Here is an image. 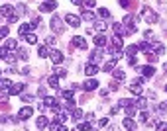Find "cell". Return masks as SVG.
Returning <instances> with one entry per match:
<instances>
[{
	"mask_svg": "<svg viewBox=\"0 0 167 131\" xmlns=\"http://www.w3.org/2000/svg\"><path fill=\"white\" fill-rule=\"evenodd\" d=\"M142 14H144V20H146L148 24H157V22H159V16H157V14H155L154 10H149L148 6L142 10Z\"/></svg>",
	"mask_w": 167,
	"mask_h": 131,
	"instance_id": "6da1fadb",
	"label": "cell"
},
{
	"mask_svg": "<svg viewBox=\"0 0 167 131\" xmlns=\"http://www.w3.org/2000/svg\"><path fill=\"white\" fill-rule=\"evenodd\" d=\"M65 24L71 26V27H79L81 26V18L75 16V14H67V16H65Z\"/></svg>",
	"mask_w": 167,
	"mask_h": 131,
	"instance_id": "7a4b0ae2",
	"label": "cell"
},
{
	"mask_svg": "<svg viewBox=\"0 0 167 131\" xmlns=\"http://www.w3.org/2000/svg\"><path fill=\"white\" fill-rule=\"evenodd\" d=\"M57 8V2L55 0H45V2L39 4V12H53Z\"/></svg>",
	"mask_w": 167,
	"mask_h": 131,
	"instance_id": "3957f363",
	"label": "cell"
},
{
	"mask_svg": "<svg viewBox=\"0 0 167 131\" xmlns=\"http://www.w3.org/2000/svg\"><path fill=\"white\" fill-rule=\"evenodd\" d=\"M49 57H51L53 65H61V61H63V53H61L59 49H51V53H49Z\"/></svg>",
	"mask_w": 167,
	"mask_h": 131,
	"instance_id": "277c9868",
	"label": "cell"
},
{
	"mask_svg": "<svg viewBox=\"0 0 167 131\" xmlns=\"http://www.w3.org/2000/svg\"><path fill=\"white\" fill-rule=\"evenodd\" d=\"M73 47H79V49H86V47H89V43H86V39H83L81 35H75V37H73Z\"/></svg>",
	"mask_w": 167,
	"mask_h": 131,
	"instance_id": "5b68a950",
	"label": "cell"
},
{
	"mask_svg": "<svg viewBox=\"0 0 167 131\" xmlns=\"http://www.w3.org/2000/svg\"><path fill=\"white\" fill-rule=\"evenodd\" d=\"M32 115H34V110H32L30 106H24V108L20 110L18 118H20V119H28V118H32Z\"/></svg>",
	"mask_w": 167,
	"mask_h": 131,
	"instance_id": "8992f818",
	"label": "cell"
},
{
	"mask_svg": "<svg viewBox=\"0 0 167 131\" xmlns=\"http://www.w3.org/2000/svg\"><path fill=\"white\" fill-rule=\"evenodd\" d=\"M51 30L57 32V33H61V32H63V24H61V20H59V18H53V20H51Z\"/></svg>",
	"mask_w": 167,
	"mask_h": 131,
	"instance_id": "52a82bcc",
	"label": "cell"
},
{
	"mask_svg": "<svg viewBox=\"0 0 167 131\" xmlns=\"http://www.w3.org/2000/svg\"><path fill=\"white\" fill-rule=\"evenodd\" d=\"M97 72H98V67H97V65H86V67H85V75L86 76H94V75H97Z\"/></svg>",
	"mask_w": 167,
	"mask_h": 131,
	"instance_id": "ba28073f",
	"label": "cell"
},
{
	"mask_svg": "<svg viewBox=\"0 0 167 131\" xmlns=\"http://www.w3.org/2000/svg\"><path fill=\"white\" fill-rule=\"evenodd\" d=\"M0 14H2V16H4V18H10V16H12V14H14V8H12V6H10V4H4V6H2V8H0Z\"/></svg>",
	"mask_w": 167,
	"mask_h": 131,
	"instance_id": "9c48e42d",
	"label": "cell"
},
{
	"mask_svg": "<svg viewBox=\"0 0 167 131\" xmlns=\"http://www.w3.org/2000/svg\"><path fill=\"white\" fill-rule=\"evenodd\" d=\"M43 106H51V108H59L57 100L53 96H43Z\"/></svg>",
	"mask_w": 167,
	"mask_h": 131,
	"instance_id": "30bf717a",
	"label": "cell"
},
{
	"mask_svg": "<svg viewBox=\"0 0 167 131\" xmlns=\"http://www.w3.org/2000/svg\"><path fill=\"white\" fill-rule=\"evenodd\" d=\"M106 43H108V39L104 37V35H94V45H97V47H104L106 45Z\"/></svg>",
	"mask_w": 167,
	"mask_h": 131,
	"instance_id": "8fae6325",
	"label": "cell"
},
{
	"mask_svg": "<svg viewBox=\"0 0 167 131\" xmlns=\"http://www.w3.org/2000/svg\"><path fill=\"white\" fill-rule=\"evenodd\" d=\"M49 53H51V49H49L47 45H39V49H38V55L41 57V59H45V57H49Z\"/></svg>",
	"mask_w": 167,
	"mask_h": 131,
	"instance_id": "7c38bea8",
	"label": "cell"
},
{
	"mask_svg": "<svg viewBox=\"0 0 167 131\" xmlns=\"http://www.w3.org/2000/svg\"><path fill=\"white\" fill-rule=\"evenodd\" d=\"M97 86H98V82H97V80H92V78H91V80H85L83 88H85L86 92H91V90H94V88H97Z\"/></svg>",
	"mask_w": 167,
	"mask_h": 131,
	"instance_id": "4fadbf2b",
	"label": "cell"
},
{
	"mask_svg": "<svg viewBox=\"0 0 167 131\" xmlns=\"http://www.w3.org/2000/svg\"><path fill=\"white\" fill-rule=\"evenodd\" d=\"M112 30H114V33H116V35H126L124 26H122V24H118V22H116V24H112Z\"/></svg>",
	"mask_w": 167,
	"mask_h": 131,
	"instance_id": "5bb4252c",
	"label": "cell"
},
{
	"mask_svg": "<svg viewBox=\"0 0 167 131\" xmlns=\"http://www.w3.org/2000/svg\"><path fill=\"white\" fill-rule=\"evenodd\" d=\"M22 90H24V84H22V82H20V84H14V86H12V88L8 90V94H10V96H16V94H20Z\"/></svg>",
	"mask_w": 167,
	"mask_h": 131,
	"instance_id": "9a60e30c",
	"label": "cell"
},
{
	"mask_svg": "<svg viewBox=\"0 0 167 131\" xmlns=\"http://www.w3.org/2000/svg\"><path fill=\"white\" fill-rule=\"evenodd\" d=\"M142 72H144V76H146V78H151V76L155 75V69L151 67V65H148V67H144V69H142Z\"/></svg>",
	"mask_w": 167,
	"mask_h": 131,
	"instance_id": "2e32d148",
	"label": "cell"
},
{
	"mask_svg": "<svg viewBox=\"0 0 167 131\" xmlns=\"http://www.w3.org/2000/svg\"><path fill=\"white\" fill-rule=\"evenodd\" d=\"M10 88H12L10 78H0V90H10Z\"/></svg>",
	"mask_w": 167,
	"mask_h": 131,
	"instance_id": "e0dca14e",
	"label": "cell"
},
{
	"mask_svg": "<svg viewBox=\"0 0 167 131\" xmlns=\"http://www.w3.org/2000/svg\"><path fill=\"white\" fill-rule=\"evenodd\" d=\"M30 32H32V24H22L20 26V35H22V37H26Z\"/></svg>",
	"mask_w": 167,
	"mask_h": 131,
	"instance_id": "ac0fdd59",
	"label": "cell"
},
{
	"mask_svg": "<svg viewBox=\"0 0 167 131\" xmlns=\"http://www.w3.org/2000/svg\"><path fill=\"white\" fill-rule=\"evenodd\" d=\"M130 92H132V94H136V96H140V94H142V84H140V82L130 84Z\"/></svg>",
	"mask_w": 167,
	"mask_h": 131,
	"instance_id": "d6986e66",
	"label": "cell"
},
{
	"mask_svg": "<svg viewBox=\"0 0 167 131\" xmlns=\"http://www.w3.org/2000/svg\"><path fill=\"white\" fill-rule=\"evenodd\" d=\"M114 69H116V59H112V61L104 63V67H102V70H104V72H112Z\"/></svg>",
	"mask_w": 167,
	"mask_h": 131,
	"instance_id": "ffe728a7",
	"label": "cell"
},
{
	"mask_svg": "<svg viewBox=\"0 0 167 131\" xmlns=\"http://www.w3.org/2000/svg\"><path fill=\"white\" fill-rule=\"evenodd\" d=\"M4 47L8 49V51H14V49H18V41H16V39H6Z\"/></svg>",
	"mask_w": 167,
	"mask_h": 131,
	"instance_id": "44dd1931",
	"label": "cell"
},
{
	"mask_svg": "<svg viewBox=\"0 0 167 131\" xmlns=\"http://www.w3.org/2000/svg\"><path fill=\"white\" fill-rule=\"evenodd\" d=\"M112 75H114V80H124V78H126V75H124V70H118V69H114L112 70Z\"/></svg>",
	"mask_w": 167,
	"mask_h": 131,
	"instance_id": "7402d4cb",
	"label": "cell"
},
{
	"mask_svg": "<svg viewBox=\"0 0 167 131\" xmlns=\"http://www.w3.org/2000/svg\"><path fill=\"white\" fill-rule=\"evenodd\" d=\"M49 131H67V127H63V123H57V121H53L51 125H49Z\"/></svg>",
	"mask_w": 167,
	"mask_h": 131,
	"instance_id": "603a6c76",
	"label": "cell"
},
{
	"mask_svg": "<svg viewBox=\"0 0 167 131\" xmlns=\"http://www.w3.org/2000/svg\"><path fill=\"white\" fill-rule=\"evenodd\" d=\"M148 106V98H144V96H140L136 100V108H140V110H144V108Z\"/></svg>",
	"mask_w": 167,
	"mask_h": 131,
	"instance_id": "cb8c5ba5",
	"label": "cell"
},
{
	"mask_svg": "<svg viewBox=\"0 0 167 131\" xmlns=\"http://www.w3.org/2000/svg\"><path fill=\"white\" fill-rule=\"evenodd\" d=\"M154 53H155V55H163V53H165L163 43H154Z\"/></svg>",
	"mask_w": 167,
	"mask_h": 131,
	"instance_id": "d4e9b609",
	"label": "cell"
},
{
	"mask_svg": "<svg viewBox=\"0 0 167 131\" xmlns=\"http://www.w3.org/2000/svg\"><path fill=\"white\" fill-rule=\"evenodd\" d=\"M112 43H114V47H116V49H122V47H124V41H122V37H120V35H114Z\"/></svg>",
	"mask_w": 167,
	"mask_h": 131,
	"instance_id": "484cf974",
	"label": "cell"
},
{
	"mask_svg": "<svg viewBox=\"0 0 167 131\" xmlns=\"http://www.w3.org/2000/svg\"><path fill=\"white\" fill-rule=\"evenodd\" d=\"M38 127L39 129H45L47 127V118H45V115H39V118H38Z\"/></svg>",
	"mask_w": 167,
	"mask_h": 131,
	"instance_id": "4316f807",
	"label": "cell"
},
{
	"mask_svg": "<svg viewBox=\"0 0 167 131\" xmlns=\"http://www.w3.org/2000/svg\"><path fill=\"white\" fill-rule=\"evenodd\" d=\"M26 41L30 43V45H35V43H38V35H35V33H28L26 35Z\"/></svg>",
	"mask_w": 167,
	"mask_h": 131,
	"instance_id": "83f0119b",
	"label": "cell"
},
{
	"mask_svg": "<svg viewBox=\"0 0 167 131\" xmlns=\"http://www.w3.org/2000/svg\"><path fill=\"white\" fill-rule=\"evenodd\" d=\"M51 88H59V80H57V75H53V76H49V82H47Z\"/></svg>",
	"mask_w": 167,
	"mask_h": 131,
	"instance_id": "f1b7e54d",
	"label": "cell"
},
{
	"mask_svg": "<svg viewBox=\"0 0 167 131\" xmlns=\"http://www.w3.org/2000/svg\"><path fill=\"white\" fill-rule=\"evenodd\" d=\"M122 125H124L126 129H134V127H136V123H134V119H132V118H126V119H124V123H122Z\"/></svg>",
	"mask_w": 167,
	"mask_h": 131,
	"instance_id": "f546056e",
	"label": "cell"
},
{
	"mask_svg": "<svg viewBox=\"0 0 167 131\" xmlns=\"http://www.w3.org/2000/svg\"><path fill=\"white\" fill-rule=\"evenodd\" d=\"M106 22H97V24H94V30L97 32H106Z\"/></svg>",
	"mask_w": 167,
	"mask_h": 131,
	"instance_id": "4dcf8cb0",
	"label": "cell"
},
{
	"mask_svg": "<svg viewBox=\"0 0 167 131\" xmlns=\"http://www.w3.org/2000/svg\"><path fill=\"white\" fill-rule=\"evenodd\" d=\"M98 16H100V18H104V20H106V18H110V10H108V8H100V10H98Z\"/></svg>",
	"mask_w": 167,
	"mask_h": 131,
	"instance_id": "1f68e13d",
	"label": "cell"
},
{
	"mask_svg": "<svg viewBox=\"0 0 167 131\" xmlns=\"http://www.w3.org/2000/svg\"><path fill=\"white\" fill-rule=\"evenodd\" d=\"M71 112H73V118H75V119H81L83 115H85V114H83V110H79V108H73Z\"/></svg>",
	"mask_w": 167,
	"mask_h": 131,
	"instance_id": "d6a6232c",
	"label": "cell"
},
{
	"mask_svg": "<svg viewBox=\"0 0 167 131\" xmlns=\"http://www.w3.org/2000/svg\"><path fill=\"white\" fill-rule=\"evenodd\" d=\"M91 59H92L94 63H98L100 59H102V49H98V51H97V53H92V57H91Z\"/></svg>",
	"mask_w": 167,
	"mask_h": 131,
	"instance_id": "836d02e7",
	"label": "cell"
},
{
	"mask_svg": "<svg viewBox=\"0 0 167 131\" xmlns=\"http://www.w3.org/2000/svg\"><path fill=\"white\" fill-rule=\"evenodd\" d=\"M138 49H140L138 45H128V47H126V53H128V55H136Z\"/></svg>",
	"mask_w": 167,
	"mask_h": 131,
	"instance_id": "e575fe53",
	"label": "cell"
},
{
	"mask_svg": "<svg viewBox=\"0 0 167 131\" xmlns=\"http://www.w3.org/2000/svg\"><path fill=\"white\" fill-rule=\"evenodd\" d=\"M4 61H6V63H14V61H16V55H14L12 51H8V53H6V57H4Z\"/></svg>",
	"mask_w": 167,
	"mask_h": 131,
	"instance_id": "d590c367",
	"label": "cell"
},
{
	"mask_svg": "<svg viewBox=\"0 0 167 131\" xmlns=\"http://www.w3.org/2000/svg\"><path fill=\"white\" fill-rule=\"evenodd\" d=\"M61 96H63L65 100H73V90H71V88H69V90H63Z\"/></svg>",
	"mask_w": 167,
	"mask_h": 131,
	"instance_id": "8d00e7d4",
	"label": "cell"
},
{
	"mask_svg": "<svg viewBox=\"0 0 167 131\" xmlns=\"http://www.w3.org/2000/svg\"><path fill=\"white\" fill-rule=\"evenodd\" d=\"M77 127H79V131H89V129H92V127H91V121H89V123H79Z\"/></svg>",
	"mask_w": 167,
	"mask_h": 131,
	"instance_id": "74e56055",
	"label": "cell"
},
{
	"mask_svg": "<svg viewBox=\"0 0 167 131\" xmlns=\"http://www.w3.org/2000/svg\"><path fill=\"white\" fill-rule=\"evenodd\" d=\"M138 47H140L142 51H146V53H148V51L151 49V45H149V43H148V41H142V43H140V45H138Z\"/></svg>",
	"mask_w": 167,
	"mask_h": 131,
	"instance_id": "f35d334b",
	"label": "cell"
},
{
	"mask_svg": "<svg viewBox=\"0 0 167 131\" xmlns=\"http://www.w3.org/2000/svg\"><path fill=\"white\" fill-rule=\"evenodd\" d=\"M118 106H122V108H128V106H132V100H128V98H122Z\"/></svg>",
	"mask_w": 167,
	"mask_h": 131,
	"instance_id": "ab89813d",
	"label": "cell"
},
{
	"mask_svg": "<svg viewBox=\"0 0 167 131\" xmlns=\"http://www.w3.org/2000/svg\"><path fill=\"white\" fill-rule=\"evenodd\" d=\"M157 110H159V114H167V102H161Z\"/></svg>",
	"mask_w": 167,
	"mask_h": 131,
	"instance_id": "60d3db41",
	"label": "cell"
},
{
	"mask_svg": "<svg viewBox=\"0 0 167 131\" xmlns=\"http://www.w3.org/2000/svg\"><path fill=\"white\" fill-rule=\"evenodd\" d=\"M83 20H86V22H92V20H94V16H92L91 12H83Z\"/></svg>",
	"mask_w": 167,
	"mask_h": 131,
	"instance_id": "b9f144b4",
	"label": "cell"
},
{
	"mask_svg": "<svg viewBox=\"0 0 167 131\" xmlns=\"http://www.w3.org/2000/svg\"><path fill=\"white\" fill-rule=\"evenodd\" d=\"M73 106H75V100H67V102H65V110H73Z\"/></svg>",
	"mask_w": 167,
	"mask_h": 131,
	"instance_id": "7bdbcfd3",
	"label": "cell"
},
{
	"mask_svg": "<svg viewBox=\"0 0 167 131\" xmlns=\"http://www.w3.org/2000/svg\"><path fill=\"white\" fill-rule=\"evenodd\" d=\"M55 75H57V76H61V78H63L65 75H67V70H65V69H57V67H55Z\"/></svg>",
	"mask_w": 167,
	"mask_h": 131,
	"instance_id": "ee69618b",
	"label": "cell"
},
{
	"mask_svg": "<svg viewBox=\"0 0 167 131\" xmlns=\"http://www.w3.org/2000/svg\"><path fill=\"white\" fill-rule=\"evenodd\" d=\"M126 114H128V118H132V115H136V108H134V106H128Z\"/></svg>",
	"mask_w": 167,
	"mask_h": 131,
	"instance_id": "f6af8a7d",
	"label": "cell"
},
{
	"mask_svg": "<svg viewBox=\"0 0 167 131\" xmlns=\"http://www.w3.org/2000/svg\"><path fill=\"white\" fill-rule=\"evenodd\" d=\"M146 55H148V61H149V63H154V61L157 59V55H155V53H151V51H148Z\"/></svg>",
	"mask_w": 167,
	"mask_h": 131,
	"instance_id": "bcb514c9",
	"label": "cell"
},
{
	"mask_svg": "<svg viewBox=\"0 0 167 131\" xmlns=\"http://www.w3.org/2000/svg\"><path fill=\"white\" fill-rule=\"evenodd\" d=\"M128 63L132 65V67H136V65H138V59H136L134 55H128Z\"/></svg>",
	"mask_w": 167,
	"mask_h": 131,
	"instance_id": "7dc6e473",
	"label": "cell"
},
{
	"mask_svg": "<svg viewBox=\"0 0 167 131\" xmlns=\"http://www.w3.org/2000/svg\"><path fill=\"white\" fill-rule=\"evenodd\" d=\"M8 35V27H0V39H4Z\"/></svg>",
	"mask_w": 167,
	"mask_h": 131,
	"instance_id": "c3c4849f",
	"label": "cell"
},
{
	"mask_svg": "<svg viewBox=\"0 0 167 131\" xmlns=\"http://www.w3.org/2000/svg\"><path fill=\"white\" fill-rule=\"evenodd\" d=\"M85 6H86V8H94L97 2H94V0H85Z\"/></svg>",
	"mask_w": 167,
	"mask_h": 131,
	"instance_id": "681fc988",
	"label": "cell"
},
{
	"mask_svg": "<svg viewBox=\"0 0 167 131\" xmlns=\"http://www.w3.org/2000/svg\"><path fill=\"white\" fill-rule=\"evenodd\" d=\"M108 125V118H102V119H98V127H106Z\"/></svg>",
	"mask_w": 167,
	"mask_h": 131,
	"instance_id": "f907efd6",
	"label": "cell"
},
{
	"mask_svg": "<svg viewBox=\"0 0 167 131\" xmlns=\"http://www.w3.org/2000/svg\"><path fill=\"white\" fill-rule=\"evenodd\" d=\"M18 55H20V59H28V51H26V49H20Z\"/></svg>",
	"mask_w": 167,
	"mask_h": 131,
	"instance_id": "816d5d0a",
	"label": "cell"
},
{
	"mask_svg": "<svg viewBox=\"0 0 167 131\" xmlns=\"http://www.w3.org/2000/svg\"><path fill=\"white\" fill-rule=\"evenodd\" d=\"M6 20H8V24H16V22H18V16H16V14H12V16L6 18Z\"/></svg>",
	"mask_w": 167,
	"mask_h": 131,
	"instance_id": "f5cc1de1",
	"label": "cell"
},
{
	"mask_svg": "<svg viewBox=\"0 0 167 131\" xmlns=\"http://www.w3.org/2000/svg\"><path fill=\"white\" fill-rule=\"evenodd\" d=\"M130 2H132V0H120V6L122 8H130Z\"/></svg>",
	"mask_w": 167,
	"mask_h": 131,
	"instance_id": "db71d44e",
	"label": "cell"
},
{
	"mask_svg": "<svg viewBox=\"0 0 167 131\" xmlns=\"http://www.w3.org/2000/svg\"><path fill=\"white\" fill-rule=\"evenodd\" d=\"M140 119L142 121H148L149 118H148V112H140Z\"/></svg>",
	"mask_w": 167,
	"mask_h": 131,
	"instance_id": "11a10c76",
	"label": "cell"
},
{
	"mask_svg": "<svg viewBox=\"0 0 167 131\" xmlns=\"http://www.w3.org/2000/svg\"><path fill=\"white\" fill-rule=\"evenodd\" d=\"M157 131H167V123H157Z\"/></svg>",
	"mask_w": 167,
	"mask_h": 131,
	"instance_id": "9f6ffc18",
	"label": "cell"
},
{
	"mask_svg": "<svg viewBox=\"0 0 167 131\" xmlns=\"http://www.w3.org/2000/svg\"><path fill=\"white\" fill-rule=\"evenodd\" d=\"M108 90H118V80H114V82H110V88Z\"/></svg>",
	"mask_w": 167,
	"mask_h": 131,
	"instance_id": "6f0895ef",
	"label": "cell"
},
{
	"mask_svg": "<svg viewBox=\"0 0 167 131\" xmlns=\"http://www.w3.org/2000/svg\"><path fill=\"white\" fill-rule=\"evenodd\" d=\"M20 98H22V102H32L34 96H28V94H24V96H20Z\"/></svg>",
	"mask_w": 167,
	"mask_h": 131,
	"instance_id": "680465c9",
	"label": "cell"
},
{
	"mask_svg": "<svg viewBox=\"0 0 167 131\" xmlns=\"http://www.w3.org/2000/svg\"><path fill=\"white\" fill-rule=\"evenodd\" d=\"M39 26V18H34L32 20V27H38Z\"/></svg>",
	"mask_w": 167,
	"mask_h": 131,
	"instance_id": "91938a15",
	"label": "cell"
},
{
	"mask_svg": "<svg viewBox=\"0 0 167 131\" xmlns=\"http://www.w3.org/2000/svg\"><path fill=\"white\" fill-rule=\"evenodd\" d=\"M144 35H146V39H149V37H154V32L148 30V32H144Z\"/></svg>",
	"mask_w": 167,
	"mask_h": 131,
	"instance_id": "94428289",
	"label": "cell"
},
{
	"mask_svg": "<svg viewBox=\"0 0 167 131\" xmlns=\"http://www.w3.org/2000/svg\"><path fill=\"white\" fill-rule=\"evenodd\" d=\"M71 4H75V6H81V4H85V0H71Z\"/></svg>",
	"mask_w": 167,
	"mask_h": 131,
	"instance_id": "6125c7cd",
	"label": "cell"
},
{
	"mask_svg": "<svg viewBox=\"0 0 167 131\" xmlns=\"http://www.w3.org/2000/svg\"><path fill=\"white\" fill-rule=\"evenodd\" d=\"M100 96L106 98V96H108V90H106V88H102V90H100Z\"/></svg>",
	"mask_w": 167,
	"mask_h": 131,
	"instance_id": "be15d7a7",
	"label": "cell"
},
{
	"mask_svg": "<svg viewBox=\"0 0 167 131\" xmlns=\"http://www.w3.org/2000/svg\"><path fill=\"white\" fill-rule=\"evenodd\" d=\"M163 69H165V70H167V63H165V65H163Z\"/></svg>",
	"mask_w": 167,
	"mask_h": 131,
	"instance_id": "e7e4bbea",
	"label": "cell"
},
{
	"mask_svg": "<svg viewBox=\"0 0 167 131\" xmlns=\"http://www.w3.org/2000/svg\"><path fill=\"white\" fill-rule=\"evenodd\" d=\"M165 92H167V86H165Z\"/></svg>",
	"mask_w": 167,
	"mask_h": 131,
	"instance_id": "03108f58",
	"label": "cell"
},
{
	"mask_svg": "<svg viewBox=\"0 0 167 131\" xmlns=\"http://www.w3.org/2000/svg\"><path fill=\"white\" fill-rule=\"evenodd\" d=\"M128 131H134V129H128Z\"/></svg>",
	"mask_w": 167,
	"mask_h": 131,
	"instance_id": "003e7915",
	"label": "cell"
}]
</instances>
